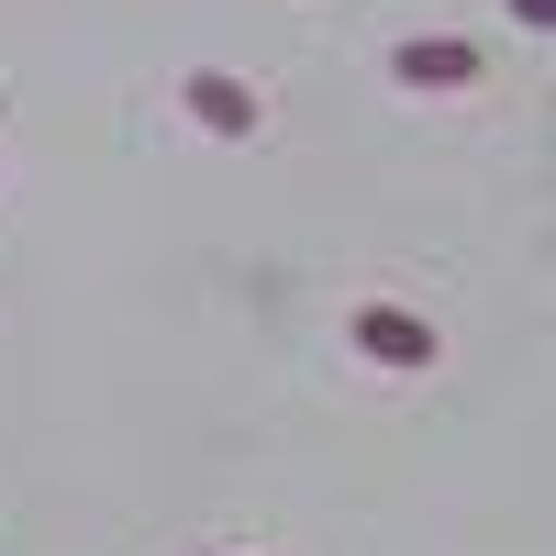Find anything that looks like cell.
<instances>
[{
	"label": "cell",
	"instance_id": "cell-1",
	"mask_svg": "<svg viewBox=\"0 0 556 556\" xmlns=\"http://www.w3.org/2000/svg\"><path fill=\"white\" fill-rule=\"evenodd\" d=\"M390 78L401 89H479V45L468 34H412V45H390Z\"/></svg>",
	"mask_w": 556,
	"mask_h": 556
},
{
	"label": "cell",
	"instance_id": "cell-4",
	"mask_svg": "<svg viewBox=\"0 0 556 556\" xmlns=\"http://www.w3.org/2000/svg\"><path fill=\"white\" fill-rule=\"evenodd\" d=\"M513 23H556V0H513Z\"/></svg>",
	"mask_w": 556,
	"mask_h": 556
},
{
	"label": "cell",
	"instance_id": "cell-3",
	"mask_svg": "<svg viewBox=\"0 0 556 556\" xmlns=\"http://www.w3.org/2000/svg\"><path fill=\"white\" fill-rule=\"evenodd\" d=\"M178 101H190L201 134H256V123H267V101H256L235 67H190V89H178Z\"/></svg>",
	"mask_w": 556,
	"mask_h": 556
},
{
	"label": "cell",
	"instance_id": "cell-2",
	"mask_svg": "<svg viewBox=\"0 0 556 556\" xmlns=\"http://www.w3.org/2000/svg\"><path fill=\"white\" fill-rule=\"evenodd\" d=\"M356 345L379 367H434V323L401 312V301H356Z\"/></svg>",
	"mask_w": 556,
	"mask_h": 556
}]
</instances>
